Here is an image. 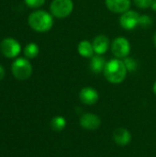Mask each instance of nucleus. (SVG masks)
Listing matches in <instances>:
<instances>
[{
  "label": "nucleus",
  "mask_w": 156,
  "mask_h": 157,
  "mask_svg": "<svg viewBox=\"0 0 156 157\" xmlns=\"http://www.w3.org/2000/svg\"><path fill=\"white\" fill-rule=\"evenodd\" d=\"M11 72L15 78L20 81L27 80L32 75V65L27 58L19 57L13 61Z\"/></svg>",
  "instance_id": "7ed1b4c3"
},
{
  "label": "nucleus",
  "mask_w": 156,
  "mask_h": 157,
  "mask_svg": "<svg viewBox=\"0 0 156 157\" xmlns=\"http://www.w3.org/2000/svg\"><path fill=\"white\" fill-rule=\"evenodd\" d=\"M153 40H154V45L156 46V32L154 33V39H153Z\"/></svg>",
  "instance_id": "b1692460"
},
{
  "label": "nucleus",
  "mask_w": 156,
  "mask_h": 157,
  "mask_svg": "<svg viewBox=\"0 0 156 157\" xmlns=\"http://www.w3.org/2000/svg\"><path fill=\"white\" fill-rule=\"evenodd\" d=\"M141 15L134 10H127L126 12L122 13L120 17V24L121 28L126 30H131L139 26Z\"/></svg>",
  "instance_id": "0eeeda50"
},
{
  "label": "nucleus",
  "mask_w": 156,
  "mask_h": 157,
  "mask_svg": "<svg viewBox=\"0 0 156 157\" xmlns=\"http://www.w3.org/2000/svg\"><path fill=\"white\" fill-rule=\"evenodd\" d=\"M51 14L57 18L67 17L74 10L73 0H52L50 6Z\"/></svg>",
  "instance_id": "20e7f679"
},
{
  "label": "nucleus",
  "mask_w": 156,
  "mask_h": 157,
  "mask_svg": "<svg viewBox=\"0 0 156 157\" xmlns=\"http://www.w3.org/2000/svg\"><path fill=\"white\" fill-rule=\"evenodd\" d=\"M5 77V69L2 64H0V81Z\"/></svg>",
  "instance_id": "412c9836"
},
{
  "label": "nucleus",
  "mask_w": 156,
  "mask_h": 157,
  "mask_svg": "<svg viewBox=\"0 0 156 157\" xmlns=\"http://www.w3.org/2000/svg\"><path fill=\"white\" fill-rule=\"evenodd\" d=\"M131 134L125 128H117L113 132V140L120 146H126L131 142Z\"/></svg>",
  "instance_id": "f8f14e48"
},
{
  "label": "nucleus",
  "mask_w": 156,
  "mask_h": 157,
  "mask_svg": "<svg viewBox=\"0 0 156 157\" xmlns=\"http://www.w3.org/2000/svg\"><path fill=\"white\" fill-rule=\"evenodd\" d=\"M152 9L154 11H156V0H153V3H152Z\"/></svg>",
  "instance_id": "4be33fe9"
},
{
  "label": "nucleus",
  "mask_w": 156,
  "mask_h": 157,
  "mask_svg": "<svg viewBox=\"0 0 156 157\" xmlns=\"http://www.w3.org/2000/svg\"><path fill=\"white\" fill-rule=\"evenodd\" d=\"M0 50L6 58H16L21 52L19 42L13 38H6L0 43Z\"/></svg>",
  "instance_id": "423d86ee"
},
{
  "label": "nucleus",
  "mask_w": 156,
  "mask_h": 157,
  "mask_svg": "<svg viewBox=\"0 0 156 157\" xmlns=\"http://www.w3.org/2000/svg\"><path fill=\"white\" fill-rule=\"evenodd\" d=\"M134 5L141 9H146L152 6L153 0H133Z\"/></svg>",
  "instance_id": "6ab92c4d"
},
{
  "label": "nucleus",
  "mask_w": 156,
  "mask_h": 157,
  "mask_svg": "<svg viewBox=\"0 0 156 157\" xmlns=\"http://www.w3.org/2000/svg\"><path fill=\"white\" fill-rule=\"evenodd\" d=\"M127 69L121 59H112L107 62L103 74L105 78L111 84L122 83L127 75Z\"/></svg>",
  "instance_id": "f257e3e1"
},
{
  "label": "nucleus",
  "mask_w": 156,
  "mask_h": 157,
  "mask_svg": "<svg viewBox=\"0 0 156 157\" xmlns=\"http://www.w3.org/2000/svg\"><path fill=\"white\" fill-rule=\"evenodd\" d=\"M153 91H154V93L156 95V82L154 84V86H153Z\"/></svg>",
  "instance_id": "5701e85b"
},
{
  "label": "nucleus",
  "mask_w": 156,
  "mask_h": 157,
  "mask_svg": "<svg viewBox=\"0 0 156 157\" xmlns=\"http://www.w3.org/2000/svg\"><path fill=\"white\" fill-rule=\"evenodd\" d=\"M153 25V18L148 15H141L139 20V26L143 29H149Z\"/></svg>",
  "instance_id": "a211bd4d"
},
{
  "label": "nucleus",
  "mask_w": 156,
  "mask_h": 157,
  "mask_svg": "<svg viewBox=\"0 0 156 157\" xmlns=\"http://www.w3.org/2000/svg\"><path fill=\"white\" fill-rule=\"evenodd\" d=\"M98 92L90 86L82 88L79 92V99L85 105H94L98 100Z\"/></svg>",
  "instance_id": "9d476101"
},
{
  "label": "nucleus",
  "mask_w": 156,
  "mask_h": 157,
  "mask_svg": "<svg viewBox=\"0 0 156 157\" xmlns=\"http://www.w3.org/2000/svg\"><path fill=\"white\" fill-rule=\"evenodd\" d=\"M91 62H90V69L93 73L95 74H100L103 73L104 68L106 66V61L105 58L102 55H95L91 57Z\"/></svg>",
  "instance_id": "ddd939ff"
},
{
  "label": "nucleus",
  "mask_w": 156,
  "mask_h": 157,
  "mask_svg": "<svg viewBox=\"0 0 156 157\" xmlns=\"http://www.w3.org/2000/svg\"><path fill=\"white\" fill-rule=\"evenodd\" d=\"M77 52H78V53L81 56H83L85 58H90V57H92L93 54H94V52H95L92 42H90V41H88L86 40H81L78 43Z\"/></svg>",
  "instance_id": "4468645a"
},
{
  "label": "nucleus",
  "mask_w": 156,
  "mask_h": 157,
  "mask_svg": "<svg viewBox=\"0 0 156 157\" xmlns=\"http://www.w3.org/2000/svg\"><path fill=\"white\" fill-rule=\"evenodd\" d=\"M80 126L86 131H96L101 125L100 118L94 113H85L79 120Z\"/></svg>",
  "instance_id": "6e6552de"
},
{
  "label": "nucleus",
  "mask_w": 156,
  "mask_h": 157,
  "mask_svg": "<svg viewBox=\"0 0 156 157\" xmlns=\"http://www.w3.org/2000/svg\"><path fill=\"white\" fill-rule=\"evenodd\" d=\"M123 63L126 66L127 71H129V72H134V71H136V69L138 67L137 62L133 58H131L129 56L123 59Z\"/></svg>",
  "instance_id": "f3484780"
},
{
  "label": "nucleus",
  "mask_w": 156,
  "mask_h": 157,
  "mask_svg": "<svg viewBox=\"0 0 156 157\" xmlns=\"http://www.w3.org/2000/svg\"><path fill=\"white\" fill-rule=\"evenodd\" d=\"M66 127V120L62 116H55L51 121V128L54 132H62Z\"/></svg>",
  "instance_id": "dca6fc26"
},
{
  "label": "nucleus",
  "mask_w": 156,
  "mask_h": 157,
  "mask_svg": "<svg viewBox=\"0 0 156 157\" xmlns=\"http://www.w3.org/2000/svg\"><path fill=\"white\" fill-rule=\"evenodd\" d=\"M40 48L35 42H30L24 48V55L27 59H34L38 56Z\"/></svg>",
  "instance_id": "2eb2a0df"
},
{
  "label": "nucleus",
  "mask_w": 156,
  "mask_h": 157,
  "mask_svg": "<svg viewBox=\"0 0 156 157\" xmlns=\"http://www.w3.org/2000/svg\"><path fill=\"white\" fill-rule=\"evenodd\" d=\"M131 49L130 41L122 36L117 37L111 43V52L118 59H124L128 57L131 52Z\"/></svg>",
  "instance_id": "39448f33"
},
{
  "label": "nucleus",
  "mask_w": 156,
  "mask_h": 157,
  "mask_svg": "<svg viewBox=\"0 0 156 157\" xmlns=\"http://www.w3.org/2000/svg\"><path fill=\"white\" fill-rule=\"evenodd\" d=\"M25 4L30 8H39L42 6L45 3V0H24Z\"/></svg>",
  "instance_id": "aec40b11"
},
{
  "label": "nucleus",
  "mask_w": 156,
  "mask_h": 157,
  "mask_svg": "<svg viewBox=\"0 0 156 157\" xmlns=\"http://www.w3.org/2000/svg\"><path fill=\"white\" fill-rule=\"evenodd\" d=\"M105 5L112 13L122 14L130 9L131 0H105Z\"/></svg>",
  "instance_id": "1a4fd4ad"
},
{
  "label": "nucleus",
  "mask_w": 156,
  "mask_h": 157,
  "mask_svg": "<svg viewBox=\"0 0 156 157\" xmlns=\"http://www.w3.org/2000/svg\"><path fill=\"white\" fill-rule=\"evenodd\" d=\"M92 44H93L95 53L98 55H103L109 49L110 41H109V39L106 35L101 34V35H97V37H95Z\"/></svg>",
  "instance_id": "9b49d317"
},
{
  "label": "nucleus",
  "mask_w": 156,
  "mask_h": 157,
  "mask_svg": "<svg viewBox=\"0 0 156 157\" xmlns=\"http://www.w3.org/2000/svg\"><path fill=\"white\" fill-rule=\"evenodd\" d=\"M53 16L45 10H35L28 17L29 27L37 32H47L53 26Z\"/></svg>",
  "instance_id": "f03ea898"
}]
</instances>
